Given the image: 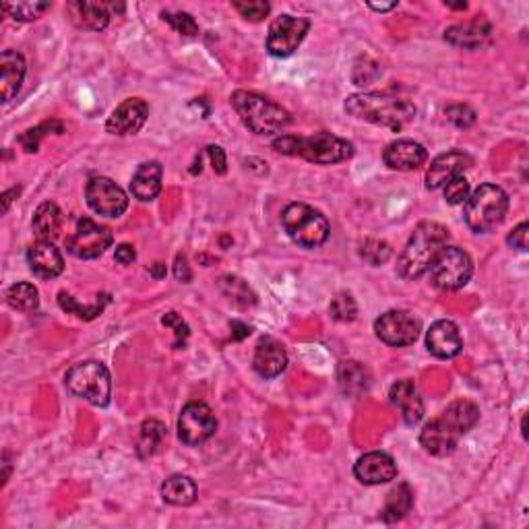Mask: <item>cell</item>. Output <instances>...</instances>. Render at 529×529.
<instances>
[{
	"label": "cell",
	"instance_id": "6da1fadb",
	"mask_svg": "<svg viewBox=\"0 0 529 529\" xmlns=\"http://www.w3.org/2000/svg\"><path fill=\"white\" fill-rule=\"evenodd\" d=\"M480 410L470 399L453 401L439 418L428 422L420 432V445L431 455L445 457L459 445V439L478 424Z\"/></svg>",
	"mask_w": 529,
	"mask_h": 529
},
{
	"label": "cell",
	"instance_id": "7a4b0ae2",
	"mask_svg": "<svg viewBox=\"0 0 529 529\" xmlns=\"http://www.w3.org/2000/svg\"><path fill=\"white\" fill-rule=\"evenodd\" d=\"M346 112L364 123L401 131L416 118V106L410 99L387 96V93H356L347 98Z\"/></svg>",
	"mask_w": 529,
	"mask_h": 529
},
{
	"label": "cell",
	"instance_id": "3957f363",
	"mask_svg": "<svg viewBox=\"0 0 529 529\" xmlns=\"http://www.w3.org/2000/svg\"><path fill=\"white\" fill-rule=\"evenodd\" d=\"M448 230L443 224L422 222L412 232L397 260V273L404 279H418L431 269L437 254L445 249Z\"/></svg>",
	"mask_w": 529,
	"mask_h": 529
},
{
	"label": "cell",
	"instance_id": "277c9868",
	"mask_svg": "<svg viewBox=\"0 0 529 529\" xmlns=\"http://www.w3.org/2000/svg\"><path fill=\"white\" fill-rule=\"evenodd\" d=\"M273 149L284 156L303 158L306 162L320 166L347 162L354 156V145L350 141L335 137L331 132H317L312 137L284 135L273 141Z\"/></svg>",
	"mask_w": 529,
	"mask_h": 529
},
{
	"label": "cell",
	"instance_id": "5b68a950",
	"mask_svg": "<svg viewBox=\"0 0 529 529\" xmlns=\"http://www.w3.org/2000/svg\"><path fill=\"white\" fill-rule=\"evenodd\" d=\"M230 99L240 120L254 135H273V132L286 129L292 120L290 112L260 93L240 90L234 91Z\"/></svg>",
	"mask_w": 529,
	"mask_h": 529
},
{
	"label": "cell",
	"instance_id": "8992f818",
	"mask_svg": "<svg viewBox=\"0 0 529 529\" xmlns=\"http://www.w3.org/2000/svg\"><path fill=\"white\" fill-rule=\"evenodd\" d=\"M508 211L507 192L497 184H482L465 201L464 218L475 234H488L502 224Z\"/></svg>",
	"mask_w": 529,
	"mask_h": 529
},
{
	"label": "cell",
	"instance_id": "52a82bcc",
	"mask_svg": "<svg viewBox=\"0 0 529 529\" xmlns=\"http://www.w3.org/2000/svg\"><path fill=\"white\" fill-rule=\"evenodd\" d=\"M281 224L294 243L303 249H319L329 238V222L323 213L304 203L287 205L281 213Z\"/></svg>",
	"mask_w": 529,
	"mask_h": 529
},
{
	"label": "cell",
	"instance_id": "ba28073f",
	"mask_svg": "<svg viewBox=\"0 0 529 529\" xmlns=\"http://www.w3.org/2000/svg\"><path fill=\"white\" fill-rule=\"evenodd\" d=\"M64 385L75 397L90 401L91 405L106 407L112 397V379L108 368L98 360H87L69 368Z\"/></svg>",
	"mask_w": 529,
	"mask_h": 529
},
{
	"label": "cell",
	"instance_id": "9c48e42d",
	"mask_svg": "<svg viewBox=\"0 0 529 529\" xmlns=\"http://www.w3.org/2000/svg\"><path fill=\"white\" fill-rule=\"evenodd\" d=\"M431 281L440 290H459L474 276V260L457 246H445L431 265Z\"/></svg>",
	"mask_w": 529,
	"mask_h": 529
},
{
	"label": "cell",
	"instance_id": "30bf717a",
	"mask_svg": "<svg viewBox=\"0 0 529 529\" xmlns=\"http://www.w3.org/2000/svg\"><path fill=\"white\" fill-rule=\"evenodd\" d=\"M218 431V420L211 407L203 401H191L183 407L178 418V437L184 445L197 447L209 440Z\"/></svg>",
	"mask_w": 529,
	"mask_h": 529
},
{
	"label": "cell",
	"instance_id": "8fae6325",
	"mask_svg": "<svg viewBox=\"0 0 529 529\" xmlns=\"http://www.w3.org/2000/svg\"><path fill=\"white\" fill-rule=\"evenodd\" d=\"M377 337L391 347L412 346L420 337L422 323L410 311H389L380 314L374 323Z\"/></svg>",
	"mask_w": 529,
	"mask_h": 529
},
{
	"label": "cell",
	"instance_id": "7c38bea8",
	"mask_svg": "<svg viewBox=\"0 0 529 529\" xmlns=\"http://www.w3.org/2000/svg\"><path fill=\"white\" fill-rule=\"evenodd\" d=\"M308 30H311L308 19L281 15L271 23L269 36H267V50L271 56L277 58L292 56L298 50V46L303 44Z\"/></svg>",
	"mask_w": 529,
	"mask_h": 529
},
{
	"label": "cell",
	"instance_id": "4fadbf2b",
	"mask_svg": "<svg viewBox=\"0 0 529 529\" xmlns=\"http://www.w3.org/2000/svg\"><path fill=\"white\" fill-rule=\"evenodd\" d=\"M112 232L91 219H79L75 234L66 238V251L77 259H98L112 246Z\"/></svg>",
	"mask_w": 529,
	"mask_h": 529
},
{
	"label": "cell",
	"instance_id": "5bb4252c",
	"mask_svg": "<svg viewBox=\"0 0 529 529\" xmlns=\"http://www.w3.org/2000/svg\"><path fill=\"white\" fill-rule=\"evenodd\" d=\"M85 197L91 209L104 218H120L129 207L126 192L116 183L104 176L91 178L87 183Z\"/></svg>",
	"mask_w": 529,
	"mask_h": 529
},
{
	"label": "cell",
	"instance_id": "9a60e30c",
	"mask_svg": "<svg viewBox=\"0 0 529 529\" xmlns=\"http://www.w3.org/2000/svg\"><path fill=\"white\" fill-rule=\"evenodd\" d=\"M147 116H149V106L145 104V99L129 98L112 112L108 123H106V131L118 137L135 135L143 129Z\"/></svg>",
	"mask_w": 529,
	"mask_h": 529
},
{
	"label": "cell",
	"instance_id": "2e32d148",
	"mask_svg": "<svg viewBox=\"0 0 529 529\" xmlns=\"http://www.w3.org/2000/svg\"><path fill=\"white\" fill-rule=\"evenodd\" d=\"M354 475L366 486L387 484L397 478V464L389 453L372 451L363 455L354 465Z\"/></svg>",
	"mask_w": 529,
	"mask_h": 529
},
{
	"label": "cell",
	"instance_id": "e0dca14e",
	"mask_svg": "<svg viewBox=\"0 0 529 529\" xmlns=\"http://www.w3.org/2000/svg\"><path fill=\"white\" fill-rule=\"evenodd\" d=\"M472 166V158L464 151H447L434 158L426 170V189L437 191L453 178L464 176V172Z\"/></svg>",
	"mask_w": 529,
	"mask_h": 529
},
{
	"label": "cell",
	"instance_id": "ac0fdd59",
	"mask_svg": "<svg viewBox=\"0 0 529 529\" xmlns=\"http://www.w3.org/2000/svg\"><path fill=\"white\" fill-rule=\"evenodd\" d=\"M426 347L432 356L440 360L459 356V352L464 350L459 327L448 319H440L437 323H432L431 331L426 333Z\"/></svg>",
	"mask_w": 529,
	"mask_h": 529
},
{
	"label": "cell",
	"instance_id": "d6986e66",
	"mask_svg": "<svg viewBox=\"0 0 529 529\" xmlns=\"http://www.w3.org/2000/svg\"><path fill=\"white\" fill-rule=\"evenodd\" d=\"M426 159H428L426 147L420 145L418 141H410V139L393 141V143L387 145V149L383 151L385 166H389L391 170H399V172L418 170V167L426 164Z\"/></svg>",
	"mask_w": 529,
	"mask_h": 529
},
{
	"label": "cell",
	"instance_id": "ffe728a7",
	"mask_svg": "<svg viewBox=\"0 0 529 529\" xmlns=\"http://www.w3.org/2000/svg\"><path fill=\"white\" fill-rule=\"evenodd\" d=\"M492 25L486 19H472V21L457 23L445 31V39L455 48L480 50L491 42Z\"/></svg>",
	"mask_w": 529,
	"mask_h": 529
},
{
	"label": "cell",
	"instance_id": "44dd1931",
	"mask_svg": "<svg viewBox=\"0 0 529 529\" xmlns=\"http://www.w3.org/2000/svg\"><path fill=\"white\" fill-rule=\"evenodd\" d=\"M28 263L33 276L39 279H55L64 271V259L60 251L52 243L38 240L36 244L30 246Z\"/></svg>",
	"mask_w": 529,
	"mask_h": 529
},
{
	"label": "cell",
	"instance_id": "7402d4cb",
	"mask_svg": "<svg viewBox=\"0 0 529 529\" xmlns=\"http://www.w3.org/2000/svg\"><path fill=\"white\" fill-rule=\"evenodd\" d=\"M252 366L257 374H260L263 379L279 377L287 366V354L284 350V346L273 337L259 339L257 350H254Z\"/></svg>",
	"mask_w": 529,
	"mask_h": 529
},
{
	"label": "cell",
	"instance_id": "603a6c76",
	"mask_svg": "<svg viewBox=\"0 0 529 529\" xmlns=\"http://www.w3.org/2000/svg\"><path fill=\"white\" fill-rule=\"evenodd\" d=\"M389 399L395 407H399L407 426H416L424 418V404H422L416 385L412 380H397L391 387Z\"/></svg>",
	"mask_w": 529,
	"mask_h": 529
},
{
	"label": "cell",
	"instance_id": "cb8c5ba5",
	"mask_svg": "<svg viewBox=\"0 0 529 529\" xmlns=\"http://www.w3.org/2000/svg\"><path fill=\"white\" fill-rule=\"evenodd\" d=\"M71 13L73 23L81 30L90 31H102L108 28L110 23V4L106 3H69L66 6Z\"/></svg>",
	"mask_w": 529,
	"mask_h": 529
},
{
	"label": "cell",
	"instance_id": "d4e9b609",
	"mask_svg": "<svg viewBox=\"0 0 529 529\" xmlns=\"http://www.w3.org/2000/svg\"><path fill=\"white\" fill-rule=\"evenodd\" d=\"M0 73H3V102H11L17 96L25 77V60L15 50H4L0 55Z\"/></svg>",
	"mask_w": 529,
	"mask_h": 529
},
{
	"label": "cell",
	"instance_id": "484cf974",
	"mask_svg": "<svg viewBox=\"0 0 529 529\" xmlns=\"http://www.w3.org/2000/svg\"><path fill=\"white\" fill-rule=\"evenodd\" d=\"M162 166L159 162H145L137 167L131 183V192L139 201H153L162 191Z\"/></svg>",
	"mask_w": 529,
	"mask_h": 529
},
{
	"label": "cell",
	"instance_id": "4316f807",
	"mask_svg": "<svg viewBox=\"0 0 529 529\" xmlns=\"http://www.w3.org/2000/svg\"><path fill=\"white\" fill-rule=\"evenodd\" d=\"M337 385L350 397H360L371 389V374L356 360H346L337 366Z\"/></svg>",
	"mask_w": 529,
	"mask_h": 529
},
{
	"label": "cell",
	"instance_id": "83f0119b",
	"mask_svg": "<svg viewBox=\"0 0 529 529\" xmlns=\"http://www.w3.org/2000/svg\"><path fill=\"white\" fill-rule=\"evenodd\" d=\"M33 232H36L38 240H46V243H52L58 236L60 227H63V211L56 203H50L46 201L36 209V216H33L31 222Z\"/></svg>",
	"mask_w": 529,
	"mask_h": 529
},
{
	"label": "cell",
	"instance_id": "f1b7e54d",
	"mask_svg": "<svg viewBox=\"0 0 529 529\" xmlns=\"http://www.w3.org/2000/svg\"><path fill=\"white\" fill-rule=\"evenodd\" d=\"M162 499L167 505L189 507L197 500V484L189 475H170L162 484Z\"/></svg>",
	"mask_w": 529,
	"mask_h": 529
},
{
	"label": "cell",
	"instance_id": "f546056e",
	"mask_svg": "<svg viewBox=\"0 0 529 529\" xmlns=\"http://www.w3.org/2000/svg\"><path fill=\"white\" fill-rule=\"evenodd\" d=\"M414 507V491L407 484H399L397 488H393L387 497V502L380 511V517H383L387 524H397L405 517L407 513L412 511Z\"/></svg>",
	"mask_w": 529,
	"mask_h": 529
},
{
	"label": "cell",
	"instance_id": "4dcf8cb0",
	"mask_svg": "<svg viewBox=\"0 0 529 529\" xmlns=\"http://www.w3.org/2000/svg\"><path fill=\"white\" fill-rule=\"evenodd\" d=\"M166 440V426L159 420H145L137 437L139 457H153Z\"/></svg>",
	"mask_w": 529,
	"mask_h": 529
},
{
	"label": "cell",
	"instance_id": "1f68e13d",
	"mask_svg": "<svg viewBox=\"0 0 529 529\" xmlns=\"http://www.w3.org/2000/svg\"><path fill=\"white\" fill-rule=\"evenodd\" d=\"M6 303L19 312H33L39 306L38 287L31 284H15L6 290Z\"/></svg>",
	"mask_w": 529,
	"mask_h": 529
},
{
	"label": "cell",
	"instance_id": "d6a6232c",
	"mask_svg": "<svg viewBox=\"0 0 529 529\" xmlns=\"http://www.w3.org/2000/svg\"><path fill=\"white\" fill-rule=\"evenodd\" d=\"M50 132H56V135H63L64 132V124L60 123V120H48V123L36 126V129H30L25 131L21 137H19V143L23 145V149L28 153L38 151L39 147V141H42L46 135H50Z\"/></svg>",
	"mask_w": 529,
	"mask_h": 529
},
{
	"label": "cell",
	"instance_id": "836d02e7",
	"mask_svg": "<svg viewBox=\"0 0 529 529\" xmlns=\"http://www.w3.org/2000/svg\"><path fill=\"white\" fill-rule=\"evenodd\" d=\"M108 300H110L108 296H104L102 303H99V300H98V303L93 304V306H81V304L77 303L75 298L71 296V294H66V292H60V294H58V303H60V306H63L66 312L77 314L79 319H85V320H91V319H96L98 314H102V312H104V306L108 304Z\"/></svg>",
	"mask_w": 529,
	"mask_h": 529
},
{
	"label": "cell",
	"instance_id": "e575fe53",
	"mask_svg": "<svg viewBox=\"0 0 529 529\" xmlns=\"http://www.w3.org/2000/svg\"><path fill=\"white\" fill-rule=\"evenodd\" d=\"M391 246L389 243H385V240H379V238H368L360 246V257H363L368 265L372 267H379L389 260L391 257Z\"/></svg>",
	"mask_w": 529,
	"mask_h": 529
},
{
	"label": "cell",
	"instance_id": "d590c367",
	"mask_svg": "<svg viewBox=\"0 0 529 529\" xmlns=\"http://www.w3.org/2000/svg\"><path fill=\"white\" fill-rule=\"evenodd\" d=\"M329 311H331V317L335 320H339V323H350V320L356 319L358 304H356V300L352 298V294L339 292L337 296L333 298Z\"/></svg>",
	"mask_w": 529,
	"mask_h": 529
},
{
	"label": "cell",
	"instance_id": "8d00e7d4",
	"mask_svg": "<svg viewBox=\"0 0 529 529\" xmlns=\"http://www.w3.org/2000/svg\"><path fill=\"white\" fill-rule=\"evenodd\" d=\"M222 287L224 292L230 296V300L240 304V306H251L257 303V298H254V294L251 292V287L244 284L243 279L238 277H222Z\"/></svg>",
	"mask_w": 529,
	"mask_h": 529
},
{
	"label": "cell",
	"instance_id": "74e56055",
	"mask_svg": "<svg viewBox=\"0 0 529 529\" xmlns=\"http://www.w3.org/2000/svg\"><path fill=\"white\" fill-rule=\"evenodd\" d=\"M3 9L9 13L15 21H33V19H38L46 9H50V4L48 3H17V4L4 3Z\"/></svg>",
	"mask_w": 529,
	"mask_h": 529
},
{
	"label": "cell",
	"instance_id": "f35d334b",
	"mask_svg": "<svg viewBox=\"0 0 529 529\" xmlns=\"http://www.w3.org/2000/svg\"><path fill=\"white\" fill-rule=\"evenodd\" d=\"M162 323L174 329V344H172L174 350H183V347L186 346V339H189V335H191L189 325H186L176 312H166Z\"/></svg>",
	"mask_w": 529,
	"mask_h": 529
},
{
	"label": "cell",
	"instance_id": "ab89813d",
	"mask_svg": "<svg viewBox=\"0 0 529 529\" xmlns=\"http://www.w3.org/2000/svg\"><path fill=\"white\" fill-rule=\"evenodd\" d=\"M445 199L451 205H464L470 199V183L465 176L453 178L451 183L445 184Z\"/></svg>",
	"mask_w": 529,
	"mask_h": 529
},
{
	"label": "cell",
	"instance_id": "60d3db41",
	"mask_svg": "<svg viewBox=\"0 0 529 529\" xmlns=\"http://www.w3.org/2000/svg\"><path fill=\"white\" fill-rule=\"evenodd\" d=\"M162 17L183 36H197L199 33V25L189 13H162Z\"/></svg>",
	"mask_w": 529,
	"mask_h": 529
},
{
	"label": "cell",
	"instance_id": "b9f144b4",
	"mask_svg": "<svg viewBox=\"0 0 529 529\" xmlns=\"http://www.w3.org/2000/svg\"><path fill=\"white\" fill-rule=\"evenodd\" d=\"M234 9L249 21H263L269 15L271 4L263 3V0H252V3H234Z\"/></svg>",
	"mask_w": 529,
	"mask_h": 529
},
{
	"label": "cell",
	"instance_id": "7bdbcfd3",
	"mask_svg": "<svg viewBox=\"0 0 529 529\" xmlns=\"http://www.w3.org/2000/svg\"><path fill=\"white\" fill-rule=\"evenodd\" d=\"M448 123H453L457 129H470V126L475 123V112L465 104H455L448 106L445 110Z\"/></svg>",
	"mask_w": 529,
	"mask_h": 529
},
{
	"label": "cell",
	"instance_id": "ee69618b",
	"mask_svg": "<svg viewBox=\"0 0 529 529\" xmlns=\"http://www.w3.org/2000/svg\"><path fill=\"white\" fill-rule=\"evenodd\" d=\"M527 234H529V224L521 222L511 234H508V238H507L508 246H513V249L525 252L527 251Z\"/></svg>",
	"mask_w": 529,
	"mask_h": 529
},
{
	"label": "cell",
	"instance_id": "f6af8a7d",
	"mask_svg": "<svg viewBox=\"0 0 529 529\" xmlns=\"http://www.w3.org/2000/svg\"><path fill=\"white\" fill-rule=\"evenodd\" d=\"M207 153H209V158H211L213 170H216L218 174H226V170H227V162H226V153H224L222 147L209 145V147H207Z\"/></svg>",
	"mask_w": 529,
	"mask_h": 529
},
{
	"label": "cell",
	"instance_id": "bcb514c9",
	"mask_svg": "<svg viewBox=\"0 0 529 529\" xmlns=\"http://www.w3.org/2000/svg\"><path fill=\"white\" fill-rule=\"evenodd\" d=\"M114 259H116L120 265H131L132 260L137 259V252L131 244H120L116 252H114Z\"/></svg>",
	"mask_w": 529,
	"mask_h": 529
},
{
	"label": "cell",
	"instance_id": "7dc6e473",
	"mask_svg": "<svg viewBox=\"0 0 529 529\" xmlns=\"http://www.w3.org/2000/svg\"><path fill=\"white\" fill-rule=\"evenodd\" d=\"M176 277L180 281H184V284H189L191 281V271H189V265H186L184 254H178L176 257Z\"/></svg>",
	"mask_w": 529,
	"mask_h": 529
},
{
	"label": "cell",
	"instance_id": "c3c4849f",
	"mask_svg": "<svg viewBox=\"0 0 529 529\" xmlns=\"http://www.w3.org/2000/svg\"><path fill=\"white\" fill-rule=\"evenodd\" d=\"M246 335H251V327L240 323V320H232V337L234 339H244Z\"/></svg>",
	"mask_w": 529,
	"mask_h": 529
},
{
	"label": "cell",
	"instance_id": "681fc988",
	"mask_svg": "<svg viewBox=\"0 0 529 529\" xmlns=\"http://www.w3.org/2000/svg\"><path fill=\"white\" fill-rule=\"evenodd\" d=\"M368 6H371L372 11H380V13H385V11H391V9H395V6H397V3H389V4H377V3H368Z\"/></svg>",
	"mask_w": 529,
	"mask_h": 529
},
{
	"label": "cell",
	"instance_id": "f907efd6",
	"mask_svg": "<svg viewBox=\"0 0 529 529\" xmlns=\"http://www.w3.org/2000/svg\"><path fill=\"white\" fill-rule=\"evenodd\" d=\"M151 273L156 277H164L166 276V265L164 263H156V265L151 267Z\"/></svg>",
	"mask_w": 529,
	"mask_h": 529
}]
</instances>
